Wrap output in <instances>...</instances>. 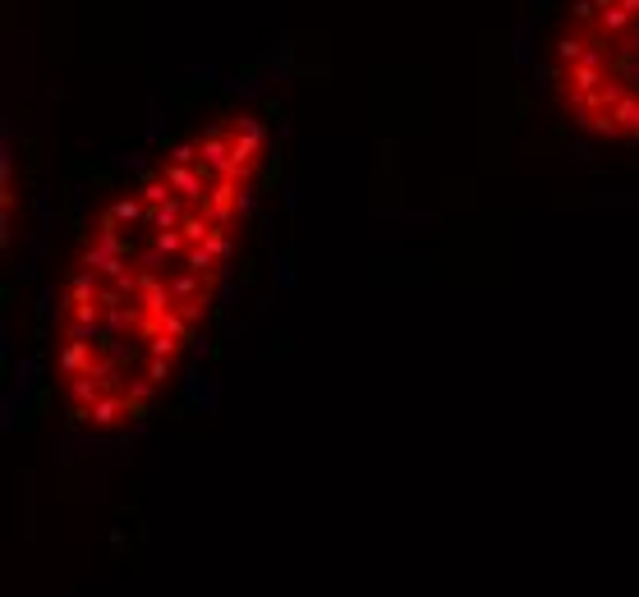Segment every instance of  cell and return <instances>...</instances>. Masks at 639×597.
Instances as JSON below:
<instances>
[{
	"mask_svg": "<svg viewBox=\"0 0 639 597\" xmlns=\"http://www.w3.org/2000/svg\"><path fill=\"white\" fill-rule=\"evenodd\" d=\"M267 152L263 115L221 111L161 147L88 221L51 327L69 423L115 437L175 386L230 276Z\"/></svg>",
	"mask_w": 639,
	"mask_h": 597,
	"instance_id": "obj_1",
	"label": "cell"
},
{
	"mask_svg": "<svg viewBox=\"0 0 639 597\" xmlns=\"http://www.w3.org/2000/svg\"><path fill=\"white\" fill-rule=\"evenodd\" d=\"M548 88L575 129L639 143V0H575L552 37Z\"/></svg>",
	"mask_w": 639,
	"mask_h": 597,
	"instance_id": "obj_2",
	"label": "cell"
}]
</instances>
